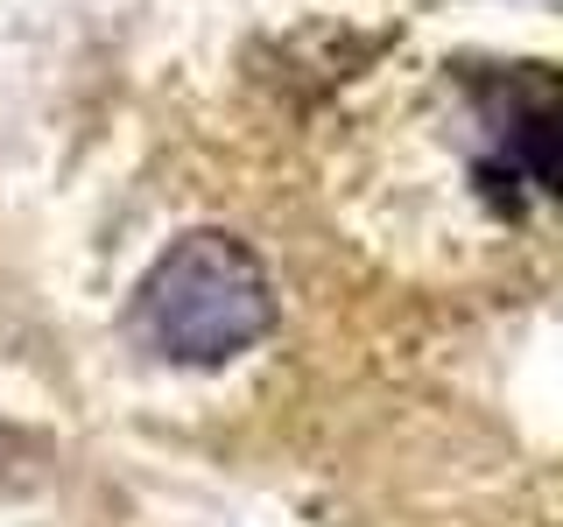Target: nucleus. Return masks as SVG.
Segmentation results:
<instances>
[{
	"label": "nucleus",
	"mask_w": 563,
	"mask_h": 527,
	"mask_svg": "<svg viewBox=\"0 0 563 527\" xmlns=\"http://www.w3.org/2000/svg\"><path fill=\"white\" fill-rule=\"evenodd\" d=\"M128 330L169 366H225L275 330V281L233 233H184L141 274Z\"/></svg>",
	"instance_id": "1"
},
{
	"label": "nucleus",
	"mask_w": 563,
	"mask_h": 527,
	"mask_svg": "<svg viewBox=\"0 0 563 527\" xmlns=\"http://www.w3.org/2000/svg\"><path fill=\"white\" fill-rule=\"evenodd\" d=\"M515 162L528 183L556 190L563 198V105H550V113H528L515 127Z\"/></svg>",
	"instance_id": "2"
}]
</instances>
